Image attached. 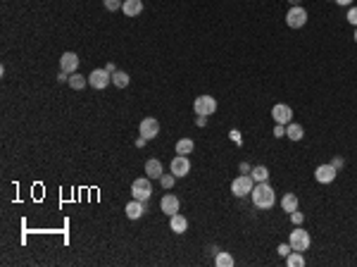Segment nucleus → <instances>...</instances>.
Instances as JSON below:
<instances>
[{"instance_id": "nucleus-1", "label": "nucleus", "mask_w": 357, "mask_h": 267, "mask_svg": "<svg viewBox=\"0 0 357 267\" xmlns=\"http://www.w3.org/2000/svg\"><path fill=\"white\" fill-rule=\"evenodd\" d=\"M250 196H252V205L257 210H269V208H274V203H276V193H274V189L267 181L255 184V189H252Z\"/></svg>"}, {"instance_id": "nucleus-2", "label": "nucleus", "mask_w": 357, "mask_h": 267, "mask_svg": "<svg viewBox=\"0 0 357 267\" xmlns=\"http://www.w3.org/2000/svg\"><path fill=\"white\" fill-rule=\"evenodd\" d=\"M131 196L136 198V201H150V196H153V184H150V177H138V179H134V184H131Z\"/></svg>"}, {"instance_id": "nucleus-3", "label": "nucleus", "mask_w": 357, "mask_h": 267, "mask_svg": "<svg viewBox=\"0 0 357 267\" xmlns=\"http://www.w3.org/2000/svg\"><path fill=\"white\" fill-rule=\"evenodd\" d=\"M255 189V179L250 177V174H241V177H236L231 181V193L236 198H243V196H250Z\"/></svg>"}, {"instance_id": "nucleus-4", "label": "nucleus", "mask_w": 357, "mask_h": 267, "mask_svg": "<svg viewBox=\"0 0 357 267\" xmlns=\"http://www.w3.org/2000/svg\"><path fill=\"white\" fill-rule=\"evenodd\" d=\"M286 24H288L291 29H302V27L307 24V10L300 7V5H293V7L288 10V15H286Z\"/></svg>"}, {"instance_id": "nucleus-5", "label": "nucleus", "mask_w": 357, "mask_h": 267, "mask_svg": "<svg viewBox=\"0 0 357 267\" xmlns=\"http://www.w3.org/2000/svg\"><path fill=\"white\" fill-rule=\"evenodd\" d=\"M193 110L195 115H215L217 110V100H215V95H198L195 98V103H193Z\"/></svg>"}, {"instance_id": "nucleus-6", "label": "nucleus", "mask_w": 357, "mask_h": 267, "mask_svg": "<svg viewBox=\"0 0 357 267\" xmlns=\"http://www.w3.org/2000/svg\"><path fill=\"white\" fill-rule=\"evenodd\" d=\"M288 243H291V248H293V251L305 253L307 248H310L312 238H310V234H307L305 229H293V232H291V238H288Z\"/></svg>"}, {"instance_id": "nucleus-7", "label": "nucleus", "mask_w": 357, "mask_h": 267, "mask_svg": "<svg viewBox=\"0 0 357 267\" xmlns=\"http://www.w3.org/2000/svg\"><path fill=\"white\" fill-rule=\"evenodd\" d=\"M110 81H112V74H110L108 69H93V72H91V77H88V84H91V89H98V91L108 89Z\"/></svg>"}, {"instance_id": "nucleus-8", "label": "nucleus", "mask_w": 357, "mask_h": 267, "mask_svg": "<svg viewBox=\"0 0 357 267\" xmlns=\"http://www.w3.org/2000/svg\"><path fill=\"white\" fill-rule=\"evenodd\" d=\"M272 117H274L276 124H291V122H293V110H291V105L279 103V105L272 108Z\"/></svg>"}, {"instance_id": "nucleus-9", "label": "nucleus", "mask_w": 357, "mask_h": 267, "mask_svg": "<svg viewBox=\"0 0 357 267\" xmlns=\"http://www.w3.org/2000/svg\"><path fill=\"white\" fill-rule=\"evenodd\" d=\"M336 174H338V170H336L331 162H326V165H319V167L314 170V179H317L319 184H331V181H336Z\"/></svg>"}, {"instance_id": "nucleus-10", "label": "nucleus", "mask_w": 357, "mask_h": 267, "mask_svg": "<svg viewBox=\"0 0 357 267\" xmlns=\"http://www.w3.org/2000/svg\"><path fill=\"white\" fill-rule=\"evenodd\" d=\"M138 131H140V136H143V139L153 141V139H155L157 134H160V122H157L155 117H145V119L140 122Z\"/></svg>"}, {"instance_id": "nucleus-11", "label": "nucleus", "mask_w": 357, "mask_h": 267, "mask_svg": "<svg viewBox=\"0 0 357 267\" xmlns=\"http://www.w3.org/2000/svg\"><path fill=\"white\" fill-rule=\"evenodd\" d=\"M169 170L176 179H179V177H186V174L191 172V160H188V155H176L171 160Z\"/></svg>"}, {"instance_id": "nucleus-12", "label": "nucleus", "mask_w": 357, "mask_h": 267, "mask_svg": "<svg viewBox=\"0 0 357 267\" xmlns=\"http://www.w3.org/2000/svg\"><path fill=\"white\" fill-rule=\"evenodd\" d=\"M60 69H62L64 74H74L79 69V55L77 53H64L62 58H60Z\"/></svg>"}, {"instance_id": "nucleus-13", "label": "nucleus", "mask_w": 357, "mask_h": 267, "mask_svg": "<svg viewBox=\"0 0 357 267\" xmlns=\"http://www.w3.org/2000/svg\"><path fill=\"white\" fill-rule=\"evenodd\" d=\"M179 198L176 196H171V193H167L162 201H160V208H162V212L167 215V217H171V215H176L179 212Z\"/></svg>"}, {"instance_id": "nucleus-14", "label": "nucleus", "mask_w": 357, "mask_h": 267, "mask_svg": "<svg viewBox=\"0 0 357 267\" xmlns=\"http://www.w3.org/2000/svg\"><path fill=\"white\" fill-rule=\"evenodd\" d=\"M169 229L174 234H184L188 229V220L181 215V212H176V215H171L169 217Z\"/></svg>"}, {"instance_id": "nucleus-15", "label": "nucleus", "mask_w": 357, "mask_h": 267, "mask_svg": "<svg viewBox=\"0 0 357 267\" xmlns=\"http://www.w3.org/2000/svg\"><path fill=\"white\" fill-rule=\"evenodd\" d=\"M143 212H145V205H143V201H131V203L126 205V217L129 220H140L143 217Z\"/></svg>"}, {"instance_id": "nucleus-16", "label": "nucleus", "mask_w": 357, "mask_h": 267, "mask_svg": "<svg viewBox=\"0 0 357 267\" xmlns=\"http://www.w3.org/2000/svg\"><path fill=\"white\" fill-rule=\"evenodd\" d=\"M162 174L165 172H162V162H160V160L153 157V160L145 162V177H150V179H160Z\"/></svg>"}, {"instance_id": "nucleus-17", "label": "nucleus", "mask_w": 357, "mask_h": 267, "mask_svg": "<svg viewBox=\"0 0 357 267\" xmlns=\"http://www.w3.org/2000/svg\"><path fill=\"white\" fill-rule=\"evenodd\" d=\"M122 10H124L126 17H136L143 12V2L140 0H124L122 2Z\"/></svg>"}, {"instance_id": "nucleus-18", "label": "nucleus", "mask_w": 357, "mask_h": 267, "mask_svg": "<svg viewBox=\"0 0 357 267\" xmlns=\"http://www.w3.org/2000/svg\"><path fill=\"white\" fill-rule=\"evenodd\" d=\"M281 210H286L288 215H291L293 210H298V196H295V193H286V196L281 198Z\"/></svg>"}, {"instance_id": "nucleus-19", "label": "nucleus", "mask_w": 357, "mask_h": 267, "mask_svg": "<svg viewBox=\"0 0 357 267\" xmlns=\"http://www.w3.org/2000/svg\"><path fill=\"white\" fill-rule=\"evenodd\" d=\"M286 136H288L291 141H300V139L305 136V129L300 124H293V122H291V124H286Z\"/></svg>"}, {"instance_id": "nucleus-20", "label": "nucleus", "mask_w": 357, "mask_h": 267, "mask_svg": "<svg viewBox=\"0 0 357 267\" xmlns=\"http://www.w3.org/2000/svg\"><path fill=\"white\" fill-rule=\"evenodd\" d=\"M286 265L288 267H305V258L300 251H291L286 255Z\"/></svg>"}, {"instance_id": "nucleus-21", "label": "nucleus", "mask_w": 357, "mask_h": 267, "mask_svg": "<svg viewBox=\"0 0 357 267\" xmlns=\"http://www.w3.org/2000/svg\"><path fill=\"white\" fill-rule=\"evenodd\" d=\"M193 148H195L193 139H181L176 143V155H188V153H193Z\"/></svg>"}, {"instance_id": "nucleus-22", "label": "nucleus", "mask_w": 357, "mask_h": 267, "mask_svg": "<svg viewBox=\"0 0 357 267\" xmlns=\"http://www.w3.org/2000/svg\"><path fill=\"white\" fill-rule=\"evenodd\" d=\"M112 84H114L117 89H126V86H129V74H126V72H119V69H117V72L112 74Z\"/></svg>"}, {"instance_id": "nucleus-23", "label": "nucleus", "mask_w": 357, "mask_h": 267, "mask_svg": "<svg viewBox=\"0 0 357 267\" xmlns=\"http://www.w3.org/2000/svg\"><path fill=\"white\" fill-rule=\"evenodd\" d=\"M86 84H88V79L81 77V74H77V72L69 77V86H72L74 91H81V89H86Z\"/></svg>"}, {"instance_id": "nucleus-24", "label": "nucleus", "mask_w": 357, "mask_h": 267, "mask_svg": "<svg viewBox=\"0 0 357 267\" xmlns=\"http://www.w3.org/2000/svg\"><path fill=\"white\" fill-rule=\"evenodd\" d=\"M250 177L255 179V184H260V181H267V179H269V170H267L264 165H260V167H255V170L250 172Z\"/></svg>"}, {"instance_id": "nucleus-25", "label": "nucleus", "mask_w": 357, "mask_h": 267, "mask_svg": "<svg viewBox=\"0 0 357 267\" xmlns=\"http://www.w3.org/2000/svg\"><path fill=\"white\" fill-rule=\"evenodd\" d=\"M215 265L217 267H233V255H229V253H217V255H215Z\"/></svg>"}, {"instance_id": "nucleus-26", "label": "nucleus", "mask_w": 357, "mask_h": 267, "mask_svg": "<svg viewBox=\"0 0 357 267\" xmlns=\"http://www.w3.org/2000/svg\"><path fill=\"white\" fill-rule=\"evenodd\" d=\"M174 181H176V177H174V174H162V177H160V184H162V189H165V191L171 189V186H174Z\"/></svg>"}, {"instance_id": "nucleus-27", "label": "nucleus", "mask_w": 357, "mask_h": 267, "mask_svg": "<svg viewBox=\"0 0 357 267\" xmlns=\"http://www.w3.org/2000/svg\"><path fill=\"white\" fill-rule=\"evenodd\" d=\"M103 5H105V10L114 12V10H119V7H122V0H103Z\"/></svg>"}, {"instance_id": "nucleus-28", "label": "nucleus", "mask_w": 357, "mask_h": 267, "mask_svg": "<svg viewBox=\"0 0 357 267\" xmlns=\"http://www.w3.org/2000/svg\"><path fill=\"white\" fill-rule=\"evenodd\" d=\"M291 222H293L295 227H300V224L305 222V215H302L300 210H293V212H291Z\"/></svg>"}, {"instance_id": "nucleus-29", "label": "nucleus", "mask_w": 357, "mask_h": 267, "mask_svg": "<svg viewBox=\"0 0 357 267\" xmlns=\"http://www.w3.org/2000/svg\"><path fill=\"white\" fill-rule=\"evenodd\" d=\"M291 251H293V248H291V243H279V248H276V253H279L281 258H286Z\"/></svg>"}, {"instance_id": "nucleus-30", "label": "nucleus", "mask_w": 357, "mask_h": 267, "mask_svg": "<svg viewBox=\"0 0 357 267\" xmlns=\"http://www.w3.org/2000/svg\"><path fill=\"white\" fill-rule=\"evenodd\" d=\"M348 22H350L353 27H357V7H350V10H348Z\"/></svg>"}, {"instance_id": "nucleus-31", "label": "nucleus", "mask_w": 357, "mask_h": 267, "mask_svg": "<svg viewBox=\"0 0 357 267\" xmlns=\"http://www.w3.org/2000/svg\"><path fill=\"white\" fill-rule=\"evenodd\" d=\"M274 136H276V139L286 136V124H276V126H274Z\"/></svg>"}, {"instance_id": "nucleus-32", "label": "nucleus", "mask_w": 357, "mask_h": 267, "mask_svg": "<svg viewBox=\"0 0 357 267\" xmlns=\"http://www.w3.org/2000/svg\"><path fill=\"white\" fill-rule=\"evenodd\" d=\"M331 165H333V167H336V170H341L343 165H345V160H343L341 155H336V157H333V160H331Z\"/></svg>"}, {"instance_id": "nucleus-33", "label": "nucleus", "mask_w": 357, "mask_h": 267, "mask_svg": "<svg viewBox=\"0 0 357 267\" xmlns=\"http://www.w3.org/2000/svg\"><path fill=\"white\" fill-rule=\"evenodd\" d=\"M195 124H198V126L207 124V115H198V117H195Z\"/></svg>"}, {"instance_id": "nucleus-34", "label": "nucleus", "mask_w": 357, "mask_h": 267, "mask_svg": "<svg viewBox=\"0 0 357 267\" xmlns=\"http://www.w3.org/2000/svg\"><path fill=\"white\" fill-rule=\"evenodd\" d=\"M241 172H243V174H248V172H252V167H250L248 162H241Z\"/></svg>"}, {"instance_id": "nucleus-35", "label": "nucleus", "mask_w": 357, "mask_h": 267, "mask_svg": "<svg viewBox=\"0 0 357 267\" xmlns=\"http://www.w3.org/2000/svg\"><path fill=\"white\" fill-rule=\"evenodd\" d=\"M336 5H341V7H348V5H353V0H333Z\"/></svg>"}, {"instance_id": "nucleus-36", "label": "nucleus", "mask_w": 357, "mask_h": 267, "mask_svg": "<svg viewBox=\"0 0 357 267\" xmlns=\"http://www.w3.org/2000/svg\"><path fill=\"white\" fill-rule=\"evenodd\" d=\"M231 139H233V141H236V143H241V134H238L236 129H233V131H231Z\"/></svg>"}, {"instance_id": "nucleus-37", "label": "nucleus", "mask_w": 357, "mask_h": 267, "mask_svg": "<svg viewBox=\"0 0 357 267\" xmlns=\"http://www.w3.org/2000/svg\"><path fill=\"white\" fill-rule=\"evenodd\" d=\"M145 141H148V139H143V136H138V139H136V146H138V148H143V146H145Z\"/></svg>"}, {"instance_id": "nucleus-38", "label": "nucleus", "mask_w": 357, "mask_h": 267, "mask_svg": "<svg viewBox=\"0 0 357 267\" xmlns=\"http://www.w3.org/2000/svg\"><path fill=\"white\" fill-rule=\"evenodd\" d=\"M105 69H108L110 74H114V72H117V67H114V62H110V64H108V67H105Z\"/></svg>"}, {"instance_id": "nucleus-39", "label": "nucleus", "mask_w": 357, "mask_h": 267, "mask_svg": "<svg viewBox=\"0 0 357 267\" xmlns=\"http://www.w3.org/2000/svg\"><path fill=\"white\" fill-rule=\"evenodd\" d=\"M288 2H291V7H293V5H300V0H288Z\"/></svg>"}, {"instance_id": "nucleus-40", "label": "nucleus", "mask_w": 357, "mask_h": 267, "mask_svg": "<svg viewBox=\"0 0 357 267\" xmlns=\"http://www.w3.org/2000/svg\"><path fill=\"white\" fill-rule=\"evenodd\" d=\"M355 43H357V27H355Z\"/></svg>"}]
</instances>
